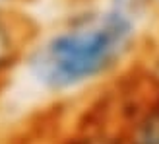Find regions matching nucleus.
I'll list each match as a JSON object with an SVG mask.
<instances>
[{"mask_svg":"<svg viewBox=\"0 0 159 144\" xmlns=\"http://www.w3.org/2000/svg\"><path fill=\"white\" fill-rule=\"evenodd\" d=\"M148 0H105L39 33L23 60L27 82L64 98L103 84L130 65L144 43Z\"/></svg>","mask_w":159,"mask_h":144,"instance_id":"obj_1","label":"nucleus"},{"mask_svg":"<svg viewBox=\"0 0 159 144\" xmlns=\"http://www.w3.org/2000/svg\"><path fill=\"white\" fill-rule=\"evenodd\" d=\"M39 31L21 8L0 6V84L21 68Z\"/></svg>","mask_w":159,"mask_h":144,"instance_id":"obj_2","label":"nucleus"},{"mask_svg":"<svg viewBox=\"0 0 159 144\" xmlns=\"http://www.w3.org/2000/svg\"><path fill=\"white\" fill-rule=\"evenodd\" d=\"M122 144H159V94L128 125Z\"/></svg>","mask_w":159,"mask_h":144,"instance_id":"obj_3","label":"nucleus"},{"mask_svg":"<svg viewBox=\"0 0 159 144\" xmlns=\"http://www.w3.org/2000/svg\"><path fill=\"white\" fill-rule=\"evenodd\" d=\"M27 0H0V6L6 8H21V4H25Z\"/></svg>","mask_w":159,"mask_h":144,"instance_id":"obj_4","label":"nucleus"},{"mask_svg":"<svg viewBox=\"0 0 159 144\" xmlns=\"http://www.w3.org/2000/svg\"><path fill=\"white\" fill-rule=\"evenodd\" d=\"M148 4H149V8H152V14H155L159 18V0H148Z\"/></svg>","mask_w":159,"mask_h":144,"instance_id":"obj_5","label":"nucleus"},{"mask_svg":"<svg viewBox=\"0 0 159 144\" xmlns=\"http://www.w3.org/2000/svg\"><path fill=\"white\" fill-rule=\"evenodd\" d=\"M157 94H159V92H157Z\"/></svg>","mask_w":159,"mask_h":144,"instance_id":"obj_6","label":"nucleus"}]
</instances>
